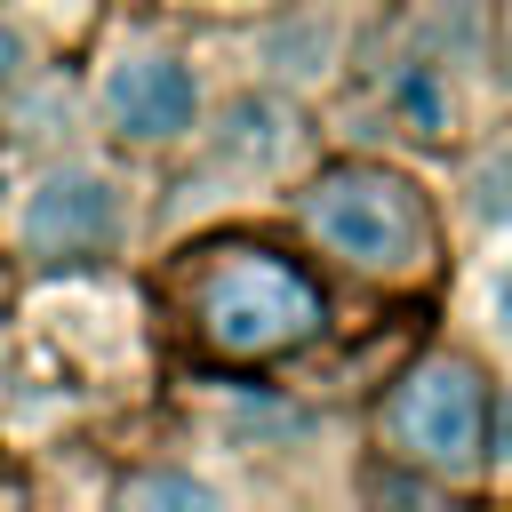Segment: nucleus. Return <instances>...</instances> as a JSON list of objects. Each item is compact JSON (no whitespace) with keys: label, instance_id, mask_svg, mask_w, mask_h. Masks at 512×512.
<instances>
[{"label":"nucleus","instance_id":"nucleus-2","mask_svg":"<svg viewBox=\"0 0 512 512\" xmlns=\"http://www.w3.org/2000/svg\"><path fill=\"white\" fill-rule=\"evenodd\" d=\"M320 320V296L296 264L264 256V248H232L224 264L200 272V328L224 352H280Z\"/></svg>","mask_w":512,"mask_h":512},{"label":"nucleus","instance_id":"nucleus-4","mask_svg":"<svg viewBox=\"0 0 512 512\" xmlns=\"http://www.w3.org/2000/svg\"><path fill=\"white\" fill-rule=\"evenodd\" d=\"M96 112H104V128L120 144H176V136L200 128V80L168 48H120L104 64Z\"/></svg>","mask_w":512,"mask_h":512},{"label":"nucleus","instance_id":"nucleus-5","mask_svg":"<svg viewBox=\"0 0 512 512\" xmlns=\"http://www.w3.org/2000/svg\"><path fill=\"white\" fill-rule=\"evenodd\" d=\"M120 232H128V192L104 168H56L24 208V248L56 256V264L104 256V248H120Z\"/></svg>","mask_w":512,"mask_h":512},{"label":"nucleus","instance_id":"nucleus-7","mask_svg":"<svg viewBox=\"0 0 512 512\" xmlns=\"http://www.w3.org/2000/svg\"><path fill=\"white\" fill-rule=\"evenodd\" d=\"M16 72H24V32H16L8 16H0V88H8Z\"/></svg>","mask_w":512,"mask_h":512},{"label":"nucleus","instance_id":"nucleus-8","mask_svg":"<svg viewBox=\"0 0 512 512\" xmlns=\"http://www.w3.org/2000/svg\"><path fill=\"white\" fill-rule=\"evenodd\" d=\"M488 296H496V320H504V328H512V256H504V264H496V288H488Z\"/></svg>","mask_w":512,"mask_h":512},{"label":"nucleus","instance_id":"nucleus-1","mask_svg":"<svg viewBox=\"0 0 512 512\" xmlns=\"http://www.w3.org/2000/svg\"><path fill=\"white\" fill-rule=\"evenodd\" d=\"M304 224L360 272H416L432 256V208L384 168H328L304 200Z\"/></svg>","mask_w":512,"mask_h":512},{"label":"nucleus","instance_id":"nucleus-6","mask_svg":"<svg viewBox=\"0 0 512 512\" xmlns=\"http://www.w3.org/2000/svg\"><path fill=\"white\" fill-rule=\"evenodd\" d=\"M144 496H176V504H200V496H216V488H200V480H128V504H144Z\"/></svg>","mask_w":512,"mask_h":512},{"label":"nucleus","instance_id":"nucleus-3","mask_svg":"<svg viewBox=\"0 0 512 512\" xmlns=\"http://www.w3.org/2000/svg\"><path fill=\"white\" fill-rule=\"evenodd\" d=\"M392 440H400V456H416L432 472H464L480 456V440H488V392H480V376L464 360H424L400 384V400H392Z\"/></svg>","mask_w":512,"mask_h":512}]
</instances>
